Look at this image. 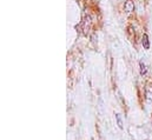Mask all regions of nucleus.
Segmentation results:
<instances>
[{"label": "nucleus", "instance_id": "5", "mask_svg": "<svg viewBox=\"0 0 152 140\" xmlns=\"http://www.w3.org/2000/svg\"><path fill=\"white\" fill-rule=\"evenodd\" d=\"M115 120H117L118 127H119V128H123V121H121V118H120V114H119V113L115 114Z\"/></svg>", "mask_w": 152, "mask_h": 140}, {"label": "nucleus", "instance_id": "2", "mask_svg": "<svg viewBox=\"0 0 152 140\" xmlns=\"http://www.w3.org/2000/svg\"><path fill=\"white\" fill-rule=\"evenodd\" d=\"M143 46L145 50H149L150 48V40H149V35L148 34H144L143 35Z\"/></svg>", "mask_w": 152, "mask_h": 140}, {"label": "nucleus", "instance_id": "1", "mask_svg": "<svg viewBox=\"0 0 152 140\" xmlns=\"http://www.w3.org/2000/svg\"><path fill=\"white\" fill-rule=\"evenodd\" d=\"M124 7H125V11L130 13V12L133 11V8H134V4L132 2V0H127V1L125 2V6H124Z\"/></svg>", "mask_w": 152, "mask_h": 140}, {"label": "nucleus", "instance_id": "4", "mask_svg": "<svg viewBox=\"0 0 152 140\" xmlns=\"http://www.w3.org/2000/svg\"><path fill=\"white\" fill-rule=\"evenodd\" d=\"M139 66H140V74H142V75H145V74L148 73V69H146L145 64H144L143 61H140V63H139Z\"/></svg>", "mask_w": 152, "mask_h": 140}, {"label": "nucleus", "instance_id": "3", "mask_svg": "<svg viewBox=\"0 0 152 140\" xmlns=\"http://www.w3.org/2000/svg\"><path fill=\"white\" fill-rule=\"evenodd\" d=\"M145 98H146V100L149 101V103H152V88H146V91H145Z\"/></svg>", "mask_w": 152, "mask_h": 140}]
</instances>
